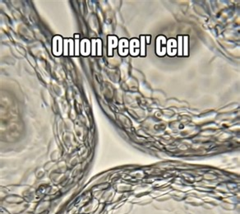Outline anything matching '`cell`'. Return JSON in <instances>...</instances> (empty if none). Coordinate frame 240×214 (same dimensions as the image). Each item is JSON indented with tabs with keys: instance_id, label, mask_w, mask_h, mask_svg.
<instances>
[{
	"instance_id": "1",
	"label": "cell",
	"mask_w": 240,
	"mask_h": 214,
	"mask_svg": "<svg viewBox=\"0 0 240 214\" xmlns=\"http://www.w3.org/2000/svg\"><path fill=\"white\" fill-rule=\"evenodd\" d=\"M63 39L59 36H56L53 39V54L55 56H60L64 53Z\"/></svg>"
},
{
	"instance_id": "2",
	"label": "cell",
	"mask_w": 240,
	"mask_h": 214,
	"mask_svg": "<svg viewBox=\"0 0 240 214\" xmlns=\"http://www.w3.org/2000/svg\"><path fill=\"white\" fill-rule=\"evenodd\" d=\"M166 45V38L163 36H159L156 38V52L159 56H164L166 54V47L163 45Z\"/></svg>"
},
{
	"instance_id": "3",
	"label": "cell",
	"mask_w": 240,
	"mask_h": 214,
	"mask_svg": "<svg viewBox=\"0 0 240 214\" xmlns=\"http://www.w3.org/2000/svg\"><path fill=\"white\" fill-rule=\"evenodd\" d=\"M129 53L132 56H137L140 54V43L137 39H132L130 41Z\"/></svg>"
},
{
	"instance_id": "4",
	"label": "cell",
	"mask_w": 240,
	"mask_h": 214,
	"mask_svg": "<svg viewBox=\"0 0 240 214\" xmlns=\"http://www.w3.org/2000/svg\"><path fill=\"white\" fill-rule=\"evenodd\" d=\"M129 52V43L126 39H121L119 42V54L121 56H126Z\"/></svg>"
},
{
	"instance_id": "5",
	"label": "cell",
	"mask_w": 240,
	"mask_h": 214,
	"mask_svg": "<svg viewBox=\"0 0 240 214\" xmlns=\"http://www.w3.org/2000/svg\"><path fill=\"white\" fill-rule=\"evenodd\" d=\"M80 50H81V55L84 56H87L91 54V43L90 40L87 39H83L81 41L80 43Z\"/></svg>"
},
{
	"instance_id": "6",
	"label": "cell",
	"mask_w": 240,
	"mask_h": 214,
	"mask_svg": "<svg viewBox=\"0 0 240 214\" xmlns=\"http://www.w3.org/2000/svg\"><path fill=\"white\" fill-rule=\"evenodd\" d=\"M166 52L169 55L174 56L177 54V42L174 39H170L167 42V48Z\"/></svg>"
},
{
	"instance_id": "7",
	"label": "cell",
	"mask_w": 240,
	"mask_h": 214,
	"mask_svg": "<svg viewBox=\"0 0 240 214\" xmlns=\"http://www.w3.org/2000/svg\"><path fill=\"white\" fill-rule=\"evenodd\" d=\"M108 41H109L108 55H109V56H112L113 55V49H114V48L117 47V45H118V39H117L116 36H109L108 37Z\"/></svg>"
},
{
	"instance_id": "8",
	"label": "cell",
	"mask_w": 240,
	"mask_h": 214,
	"mask_svg": "<svg viewBox=\"0 0 240 214\" xmlns=\"http://www.w3.org/2000/svg\"><path fill=\"white\" fill-rule=\"evenodd\" d=\"M145 38L144 36H141L140 39V55L141 56H145L146 55V42H145Z\"/></svg>"
},
{
	"instance_id": "9",
	"label": "cell",
	"mask_w": 240,
	"mask_h": 214,
	"mask_svg": "<svg viewBox=\"0 0 240 214\" xmlns=\"http://www.w3.org/2000/svg\"><path fill=\"white\" fill-rule=\"evenodd\" d=\"M184 40V52H183V55H185V56H188V36H185L183 37Z\"/></svg>"
},
{
	"instance_id": "10",
	"label": "cell",
	"mask_w": 240,
	"mask_h": 214,
	"mask_svg": "<svg viewBox=\"0 0 240 214\" xmlns=\"http://www.w3.org/2000/svg\"><path fill=\"white\" fill-rule=\"evenodd\" d=\"M79 35H75V55H79L80 47H79Z\"/></svg>"
},
{
	"instance_id": "11",
	"label": "cell",
	"mask_w": 240,
	"mask_h": 214,
	"mask_svg": "<svg viewBox=\"0 0 240 214\" xmlns=\"http://www.w3.org/2000/svg\"><path fill=\"white\" fill-rule=\"evenodd\" d=\"M178 41H179V50H178V55L179 56L183 55V36H178Z\"/></svg>"
},
{
	"instance_id": "12",
	"label": "cell",
	"mask_w": 240,
	"mask_h": 214,
	"mask_svg": "<svg viewBox=\"0 0 240 214\" xmlns=\"http://www.w3.org/2000/svg\"><path fill=\"white\" fill-rule=\"evenodd\" d=\"M96 43H97V48H96V50H97V53H96V55L98 56H101L102 55V41L100 39H96Z\"/></svg>"
},
{
	"instance_id": "13",
	"label": "cell",
	"mask_w": 240,
	"mask_h": 214,
	"mask_svg": "<svg viewBox=\"0 0 240 214\" xmlns=\"http://www.w3.org/2000/svg\"><path fill=\"white\" fill-rule=\"evenodd\" d=\"M68 45H69V55H75L74 53V43H73V40L72 39H69L68 40Z\"/></svg>"
},
{
	"instance_id": "14",
	"label": "cell",
	"mask_w": 240,
	"mask_h": 214,
	"mask_svg": "<svg viewBox=\"0 0 240 214\" xmlns=\"http://www.w3.org/2000/svg\"><path fill=\"white\" fill-rule=\"evenodd\" d=\"M64 55L65 56H67L68 55V54H69V53H68V39H65V40H64Z\"/></svg>"
},
{
	"instance_id": "15",
	"label": "cell",
	"mask_w": 240,
	"mask_h": 214,
	"mask_svg": "<svg viewBox=\"0 0 240 214\" xmlns=\"http://www.w3.org/2000/svg\"><path fill=\"white\" fill-rule=\"evenodd\" d=\"M91 42H92L91 55H93V56H94V55H96V40H95V39H92Z\"/></svg>"
}]
</instances>
